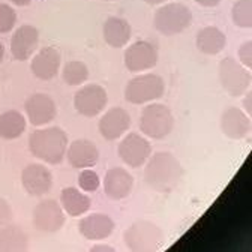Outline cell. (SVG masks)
Masks as SVG:
<instances>
[{"mask_svg":"<svg viewBox=\"0 0 252 252\" xmlns=\"http://www.w3.org/2000/svg\"><path fill=\"white\" fill-rule=\"evenodd\" d=\"M183 176V167L170 152H158L152 155L144 170L146 183L156 192L167 194L179 186Z\"/></svg>","mask_w":252,"mask_h":252,"instance_id":"6da1fadb","label":"cell"},{"mask_svg":"<svg viewBox=\"0 0 252 252\" xmlns=\"http://www.w3.org/2000/svg\"><path fill=\"white\" fill-rule=\"evenodd\" d=\"M29 149L32 155L42 162L57 165L66 156L68 135L57 126L36 129L35 132H32L29 138Z\"/></svg>","mask_w":252,"mask_h":252,"instance_id":"7a4b0ae2","label":"cell"},{"mask_svg":"<svg viewBox=\"0 0 252 252\" xmlns=\"http://www.w3.org/2000/svg\"><path fill=\"white\" fill-rule=\"evenodd\" d=\"M192 12L183 3H164L155 12L153 24L161 35L174 36L185 32L192 24Z\"/></svg>","mask_w":252,"mask_h":252,"instance_id":"3957f363","label":"cell"},{"mask_svg":"<svg viewBox=\"0 0 252 252\" xmlns=\"http://www.w3.org/2000/svg\"><path fill=\"white\" fill-rule=\"evenodd\" d=\"M174 128V116L164 104H149L140 117L141 132L152 140H162Z\"/></svg>","mask_w":252,"mask_h":252,"instance_id":"277c9868","label":"cell"},{"mask_svg":"<svg viewBox=\"0 0 252 252\" xmlns=\"http://www.w3.org/2000/svg\"><path fill=\"white\" fill-rule=\"evenodd\" d=\"M123 242L131 251H158L164 245V231L150 220H137L125 231Z\"/></svg>","mask_w":252,"mask_h":252,"instance_id":"5b68a950","label":"cell"},{"mask_svg":"<svg viewBox=\"0 0 252 252\" xmlns=\"http://www.w3.org/2000/svg\"><path fill=\"white\" fill-rule=\"evenodd\" d=\"M165 93V83L156 74H143L132 78L125 89V99L129 104L141 105L161 99Z\"/></svg>","mask_w":252,"mask_h":252,"instance_id":"8992f818","label":"cell"},{"mask_svg":"<svg viewBox=\"0 0 252 252\" xmlns=\"http://www.w3.org/2000/svg\"><path fill=\"white\" fill-rule=\"evenodd\" d=\"M219 81L233 98H239L249 90L251 72L233 57H225L219 63Z\"/></svg>","mask_w":252,"mask_h":252,"instance_id":"52a82bcc","label":"cell"},{"mask_svg":"<svg viewBox=\"0 0 252 252\" xmlns=\"http://www.w3.org/2000/svg\"><path fill=\"white\" fill-rule=\"evenodd\" d=\"M107 104V92L99 84H87L81 87L74 96V107L84 117H94L101 114Z\"/></svg>","mask_w":252,"mask_h":252,"instance_id":"ba28073f","label":"cell"},{"mask_svg":"<svg viewBox=\"0 0 252 252\" xmlns=\"http://www.w3.org/2000/svg\"><path fill=\"white\" fill-rule=\"evenodd\" d=\"M150 155H152V146L149 140L138 135L137 132L128 134L119 144L120 159L132 168H140L141 165H144Z\"/></svg>","mask_w":252,"mask_h":252,"instance_id":"9c48e42d","label":"cell"},{"mask_svg":"<svg viewBox=\"0 0 252 252\" xmlns=\"http://www.w3.org/2000/svg\"><path fill=\"white\" fill-rule=\"evenodd\" d=\"M65 224V210L56 200H42L33 210V225L41 233H57Z\"/></svg>","mask_w":252,"mask_h":252,"instance_id":"30bf717a","label":"cell"},{"mask_svg":"<svg viewBox=\"0 0 252 252\" xmlns=\"http://www.w3.org/2000/svg\"><path fill=\"white\" fill-rule=\"evenodd\" d=\"M158 63V48L149 41H137L125 53V65L131 72H144Z\"/></svg>","mask_w":252,"mask_h":252,"instance_id":"8fae6325","label":"cell"},{"mask_svg":"<svg viewBox=\"0 0 252 252\" xmlns=\"http://www.w3.org/2000/svg\"><path fill=\"white\" fill-rule=\"evenodd\" d=\"M26 116L33 126H44L51 123L57 116V105L50 94L33 93L24 104Z\"/></svg>","mask_w":252,"mask_h":252,"instance_id":"7c38bea8","label":"cell"},{"mask_svg":"<svg viewBox=\"0 0 252 252\" xmlns=\"http://www.w3.org/2000/svg\"><path fill=\"white\" fill-rule=\"evenodd\" d=\"M21 183L29 195L42 197L53 186V174L42 164H30L21 173Z\"/></svg>","mask_w":252,"mask_h":252,"instance_id":"4fadbf2b","label":"cell"},{"mask_svg":"<svg viewBox=\"0 0 252 252\" xmlns=\"http://www.w3.org/2000/svg\"><path fill=\"white\" fill-rule=\"evenodd\" d=\"M39 44V32L36 27L24 24L20 26L11 38V54L15 60L26 62L33 56Z\"/></svg>","mask_w":252,"mask_h":252,"instance_id":"5bb4252c","label":"cell"},{"mask_svg":"<svg viewBox=\"0 0 252 252\" xmlns=\"http://www.w3.org/2000/svg\"><path fill=\"white\" fill-rule=\"evenodd\" d=\"M98 128H99V134L105 140L108 141L117 140L123 137L126 131L131 128V116L125 108L114 107L101 117Z\"/></svg>","mask_w":252,"mask_h":252,"instance_id":"9a60e30c","label":"cell"},{"mask_svg":"<svg viewBox=\"0 0 252 252\" xmlns=\"http://www.w3.org/2000/svg\"><path fill=\"white\" fill-rule=\"evenodd\" d=\"M116 228L114 220L105 213H92L83 218L78 224V230L81 236L87 240H104L113 234Z\"/></svg>","mask_w":252,"mask_h":252,"instance_id":"2e32d148","label":"cell"},{"mask_svg":"<svg viewBox=\"0 0 252 252\" xmlns=\"http://www.w3.org/2000/svg\"><path fill=\"white\" fill-rule=\"evenodd\" d=\"M62 56L54 47H44L33 59H32V74L38 80L50 81L53 80L60 69Z\"/></svg>","mask_w":252,"mask_h":252,"instance_id":"e0dca14e","label":"cell"},{"mask_svg":"<svg viewBox=\"0 0 252 252\" xmlns=\"http://www.w3.org/2000/svg\"><path fill=\"white\" fill-rule=\"evenodd\" d=\"M134 186V177L122 167L110 168L104 177V191L108 198L119 201L126 198Z\"/></svg>","mask_w":252,"mask_h":252,"instance_id":"ac0fdd59","label":"cell"},{"mask_svg":"<svg viewBox=\"0 0 252 252\" xmlns=\"http://www.w3.org/2000/svg\"><path fill=\"white\" fill-rule=\"evenodd\" d=\"M66 156H68V162L74 168L84 170L96 165L99 159V150L96 144L92 143L90 140L81 138V140H75L66 149Z\"/></svg>","mask_w":252,"mask_h":252,"instance_id":"d6986e66","label":"cell"},{"mask_svg":"<svg viewBox=\"0 0 252 252\" xmlns=\"http://www.w3.org/2000/svg\"><path fill=\"white\" fill-rule=\"evenodd\" d=\"M220 129L231 140L246 138L251 132V119L236 107L227 108L220 116Z\"/></svg>","mask_w":252,"mask_h":252,"instance_id":"ffe728a7","label":"cell"},{"mask_svg":"<svg viewBox=\"0 0 252 252\" xmlns=\"http://www.w3.org/2000/svg\"><path fill=\"white\" fill-rule=\"evenodd\" d=\"M102 35L105 42L113 48H123L131 41L132 27L125 18L110 17L102 27Z\"/></svg>","mask_w":252,"mask_h":252,"instance_id":"44dd1931","label":"cell"},{"mask_svg":"<svg viewBox=\"0 0 252 252\" xmlns=\"http://www.w3.org/2000/svg\"><path fill=\"white\" fill-rule=\"evenodd\" d=\"M227 45V36L220 29L207 26L197 35V48L206 56H216Z\"/></svg>","mask_w":252,"mask_h":252,"instance_id":"7402d4cb","label":"cell"},{"mask_svg":"<svg viewBox=\"0 0 252 252\" xmlns=\"http://www.w3.org/2000/svg\"><path fill=\"white\" fill-rule=\"evenodd\" d=\"M60 206L69 216L77 218V216H81L86 212H89L92 201H90L89 195L81 192L78 188L69 186V188L63 189L60 194Z\"/></svg>","mask_w":252,"mask_h":252,"instance_id":"603a6c76","label":"cell"},{"mask_svg":"<svg viewBox=\"0 0 252 252\" xmlns=\"http://www.w3.org/2000/svg\"><path fill=\"white\" fill-rule=\"evenodd\" d=\"M29 248V237L23 228L6 224L0 227V252H17L26 251Z\"/></svg>","mask_w":252,"mask_h":252,"instance_id":"cb8c5ba5","label":"cell"},{"mask_svg":"<svg viewBox=\"0 0 252 252\" xmlns=\"http://www.w3.org/2000/svg\"><path fill=\"white\" fill-rule=\"evenodd\" d=\"M26 117L15 110L0 114V137L3 140H17L26 131Z\"/></svg>","mask_w":252,"mask_h":252,"instance_id":"d4e9b609","label":"cell"},{"mask_svg":"<svg viewBox=\"0 0 252 252\" xmlns=\"http://www.w3.org/2000/svg\"><path fill=\"white\" fill-rule=\"evenodd\" d=\"M62 78L68 86H80L89 80V68L80 60L68 62L62 72Z\"/></svg>","mask_w":252,"mask_h":252,"instance_id":"484cf974","label":"cell"},{"mask_svg":"<svg viewBox=\"0 0 252 252\" xmlns=\"http://www.w3.org/2000/svg\"><path fill=\"white\" fill-rule=\"evenodd\" d=\"M233 23L240 29L252 27V0H237L231 9Z\"/></svg>","mask_w":252,"mask_h":252,"instance_id":"4316f807","label":"cell"},{"mask_svg":"<svg viewBox=\"0 0 252 252\" xmlns=\"http://www.w3.org/2000/svg\"><path fill=\"white\" fill-rule=\"evenodd\" d=\"M17 24V12L8 3H0V33H8Z\"/></svg>","mask_w":252,"mask_h":252,"instance_id":"83f0119b","label":"cell"},{"mask_svg":"<svg viewBox=\"0 0 252 252\" xmlns=\"http://www.w3.org/2000/svg\"><path fill=\"white\" fill-rule=\"evenodd\" d=\"M78 185L84 192H96L101 186V179L96 171L90 168H84L78 177Z\"/></svg>","mask_w":252,"mask_h":252,"instance_id":"f1b7e54d","label":"cell"},{"mask_svg":"<svg viewBox=\"0 0 252 252\" xmlns=\"http://www.w3.org/2000/svg\"><path fill=\"white\" fill-rule=\"evenodd\" d=\"M239 60L246 68L252 66V42L251 41L243 42L242 47L239 48Z\"/></svg>","mask_w":252,"mask_h":252,"instance_id":"f546056e","label":"cell"},{"mask_svg":"<svg viewBox=\"0 0 252 252\" xmlns=\"http://www.w3.org/2000/svg\"><path fill=\"white\" fill-rule=\"evenodd\" d=\"M11 220H12V209L5 198L0 197V227L9 224Z\"/></svg>","mask_w":252,"mask_h":252,"instance_id":"4dcf8cb0","label":"cell"},{"mask_svg":"<svg viewBox=\"0 0 252 252\" xmlns=\"http://www.w3.org/2000/svg\"><path fill=\"white\" fill-rule=\"evenodd\" d=\"M195 2L204 8H213V6H218L222 0H195Z\"/></svg>","mask_w":252,"mask_h":252,"instance_id":"1f68e13d","label":"cell"},{"mask_svg":"<svg viewBox=\"0 0 252 252\" xmlns=\"http://www.w3.org/2000/svg\"><path fill=\"white\" fill-rule=\"evenodd\" d=\"M251 92H248V94H246V98H245V101H243V107L246 108V111H248V116H251V113H252V108H251Z\"/></svg>","mask_w":252,"mask_h":252,"instance_id":"d6a6232c","label":"cell"},{"mask_svg":"<svg viewBox=\"0 0 252 252\" xmlns=\"http://www.w3.org/2000/svg\"><path fill=\"white\" fill-rule=\"evenodd\" d=\"M8 2H11L15 6H27L32 3V0H8Z\"/></svg>","mask_w":252,"mask_h":252,"instance_id":"836d02e7","label":"cell"},{"mask_svg":"<svg viewBox=\"0 0 252 252\" xmlns=\"http://www.w3.org/2000/svg\"><path fill=\"white\" fill-rule=\"evenodd\" d=\"M92 251L94 252V251H114V249L108 245H96V246L92 248Z\"/></svg>","mask_w":252,"mask_h":252,"instance_id":"e575fe53","label":"cell"},{"mask_svg":"<svg viewBox=\"0 0 252 252\" xmlns=\"http://www.w3.org/2000/svg\"><path fill=\"white\" fill-rule=\"evenodd\" d=\"M143 2L147 5H164L168 2V0H143Z\"/></svg>","mask_w":252,"mask_h":252,"instance_id":"d590c367","label":"cell"},{"mask_svg":"<svg viewBox=\"0 0 252 252\" xmlns=\"http://www.w3.org/2000/svg\"><path fill=\"white\" fill-rule=\"evenodd\" d=\"M3 57H5V45L0 41V63L3 62Z\"/></svg>","mask_w":252,"mask_h":252,"instance_id":"8d00e7d4","label":"cell"},{"mask_svg":"<svg viewBox=\"0 0 252 252\" xmlns=\"http://www.w3.org/2000/svg\"><path fill=\"white\" fill-rule=\"evenodd\" d=\"M107 2H113V0H107Z\"/></svg>","mask_w":252,"mask_h":252,"instance_id":"74e56055","label":"cell"}]
</instances>
